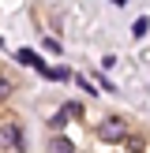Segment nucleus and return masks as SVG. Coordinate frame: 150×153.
Here are the masks:
<instances>
[{"label":"nucleus","mask_w":150,"mask_h":153,"mask_svg":"<svg viewBox=\"0 0 150 153\" xmlns=\"http://www.w3.org/2000/svg\"><path fill=\"white\" fill-rule=\"evenodd\" d=\"M8 94H11V82H8V79H4V75H0V101H4V97H8Z\"/></svg>","instance_id":"6"},{"label":"nucleus","mask_w":150,"mask_h":153,"mask_svg":"<svg viewBox=\"0 0 150 153\" xmlns=\"http://www.w3.org/2000/svg\"><path fill=\"white\" fill-rule=\"evenodd\" d=\"M0 45H4V41H0Z\"/></svg>","instance_id":"7"},{"label":"nucleus","mask_w":150,"mask_h":153,"mask_svg":"<svg viewBox=\"0 0 150 153\" xmlns=\"http://www.w3.org/2000/svg\"><path fill=\"white\" fill-rule=\"evenodd\" d=\"M22 142V131L15 123H8V127H0V149H15Z\"/></svg>","instance_id":"2"},{"label":"nucleus","mask_w":150,"mask_h":153,"mask_svg":"<svg viewBox=\"0 0 150 153\" xmlns=\"http://www.w3.org/2000/svg\"><path fill=\"white\" fill-rule=\"evenodd\" d=\"M131 34H135V37H142V34H146V19H135V26H131Z\"/></svg>","instance_id":"5"},{"label":"nucleus","mask_w":150,"mask_h":153,"mask_svg":"<svg viewBox=\"0 0 150 153\" xmlns=\"http://www.w3.org/2000/svg\"><path fill=\"white\" fill-rule=\"evenodd\" d=\"M98 134H101L105 142H124L128 138V120L124 116H105L101 123H98Z\"/></svg>","instance_id":"1"},{"label":"nucleus","mask_w":150,"mask_h":153,"mask_svg":"<svg viewBox=\"0 0 150 153\" xmlns=\"http://www.w3.org/2000/svg\"><path fill=\"white\" fill-rule=\"evenodd\" d=\"M49 153H75V146H71V142L64 138V134H56V138L49 142Z\"/></svg>","instance_id":"4"},{"label":"nucleus","mask_w":150,"mask_h":153,"mask_svg":"<svg viewBox=\"0 0 150 153\" xmlns=\"http://www.w3.org/2000/svg\"><path fill=\"white\" fill-rule=\"evenodd\" d=\"M45 79H49V82H68V79H71V71H68V67H45Z\"/></svg>","instance_id":"3"}]
</instances>
